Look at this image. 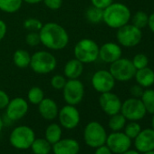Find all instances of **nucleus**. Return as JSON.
Listing matches in <instances>:
<instances>
[{"mask_svg": "<svg viewBox=\"0 0 154 154\" xmlns=\"http://www.w3.org/2000/svg\"><path fill=\"white\" fill-rule=\"evenodd\" d=\"M38 34L41 44L51 50H62L69 43L66 30L56 23L50 22L43 25Z\"/></svg>", "mask_w": 154, "mask_h": 154, "instance_id": "f257e3e1", "label": "nucleus"}, {"mask_svg": "<svg viewBox=\"0 0 154 154\" xmlns=\"http://www.w3.org/2000/svg\"><path fill=\"white\" fill-rule=\"evenodd\" d=\"M131 13L130 8L122 3H112L103 9V21L111 28L118 29L128 24L131 20Z\"/></svg>", "mask_w": 154, "mask_h": 154, "instance_id": "f03ea898", "label": "nucleus"}, {"mask_svg": "<svg viewBox=\"0 0 154 154\" xmlns=\"http://www.w3.org/2000/svg\"><path fill=\"white\" fill-rule=\"evenodd\" d=\"M74 56L83 63H94L99 57V46L94 40L84 38L75 45Z\"/></svg>", "mask_w": 154, "mask_h": 154, "instance_id": "7ed1b4c3", "label": "nucleus"}, {"mask_svg": "<svg viewBox=\"0 0 154 154\" xmlns=\"http://www.w3.org/2000/svg\"><path fill=\"white\" fill-rule=\"evenodd\" d=\"M57 62L54 54L45 51H38L31 56L30 67L38 74H46L53 72Z\"/></svg>", "mask_w": 154, "mask_h": 154, "instance_id": "20e7f679", "label": "nucleus"}, {"mask_svg": "<svg viewBox=\"0 0 154 154\" xmlns=\"http://www.w3.org/2000/svg\"><path fill=\"white\" fill-rule=\"evenodd\" d=\"M136 71L137 70L134 67L131 60L122 57L112 63L109 70L115 81L119 82H127L131 80L134 78Z\"/></svg>", "mask_w": 154, "mask_h": 154, "instance_id": "39448f33", "label": "nucleus"}, {"mask_svg": "<svg viewBox=\"0 0 154 154\" xmlns=\"http://www.w3.org/2000/svg\"><path fill=\"white\" fill-rule=\"evenodd\" d=\"M84 139L89 147L98 148L105 144L107 133L101 123L98 122H91L85 128Z\"/></svg>", "mask_w": 154, "mask_h": 154, "instance_id": "423d86ee", "label": "nucleus"}, {"mask_svg": "<svg viewBox=\"0 0 154 154\" xmlns=\"http://www.w3.org/2000/svg\"><path fill=\"white\" fill-rule=\"evenodd\" d=\"M35 139V131L26 125H21L15 128L9 136L11 145L18 149H26L30 148Z\"/></svg>", "mask_w": 154, "mask_h": 154, "instance_id": "0eeeda50", "label": "nucleus"}, {"mask_svg": "<svg viewBox=\"0 0 154 154\" xmlns=\"http://www.w3.org/2000/svg\"><path fill=\"white\" fill-rule=\"evenodd\" d=\"M116 38L119 45L124 47H134L140 43L142 32L141 29L128 23L117 29Z\"/></svg>", "mask_w": 154, "mask_h": 154, "instance_id": "6e6552de", "label": "nucleus"}, {"mask_svg": "<svg viewBox=\"0 0 154 154\" xmlns=\"http://www.w3.org/2000/svg\"><path fill=\"white\" fill-rule=\"evenodd\" d=\"M63 100L67 104H79L85 96V86L78 79H68L63 88Z\"/></svg>", "mask_w": 154, "mask_h": 154, "instance_id": "1a4fd4ad", "label": "nucleus"}, {"mask_svg": "<svg viewBox=\"0 0 154 154\" xmlns=\"http://www.w3.org/2000/svg\"><path fill=\"white\" fill-rule=\"evenodd\" d=\"M121 113L129 121H139L144 118L147 112L146 109L139 98H129L122 103Z\"/></svg>", "mask_w": 154, "mask_h": 154, "instance_id": "9d476101", "label": "nucleus"}, {"mask_svg": "<svg viewBox=\"0 0 154 154\" xmlns=\"http://www.w3.org/2000/svg\"><path fill=\"white\" fill-rule=\"evenodd\" d=\"M92 85L100 94L112 92L115 86V79L107 70H99L92 77Z\"/></svg>", "mask_w": 154, "mask_h": 154, "instance_id": "9b49d317", "label": "nucleus"}, {"mask_svg": "<svg viewBox=\"0 0 154 154\" xmlns=\"http://www.w3.org/2000/svg\"><path fill=\"white\" fill-rule=\"evenodd\" d=\"M131 139H130L124 132L113 131L107 136L105 143L112 152L115 154H122L131 148Z\"/></svg>", "mask_w": 154, "mask_h": 154, "instance_id": "f8f14e48", "label": "nucleus"}, {"mask_svg": "<svg viewBox=\"0 0 154 154\" xmlns=\"http://www.w3.org/2000/svg\"><path fill=\"white\" fill-rule=\"evenodd\" d=\"M58 116L61 125L67 130L74 129L80 122V112L74 105L67 104L63 106L59 111Z\"/></svg>", "mask_w": 154, "mask_h": 154, "instance_id": "ddd939ff", "label": "nucleus"}, {"mask_svg": "<svg viewBox=\"0 0 154 154\" xmlns=\"http://www.w3.org/2000/svg\"><path fill=\"white\" fill-rule=\"evenodd\" d=\"M99 104L102 110L110 116L119 113L121 112V99L112 92L101 94V96L99 98Z\"/></svg>", "mask_w": 154, "mask_h": 154, "instance_id": "4468645a", "label": "nucleus"}, {"mask_svg": "<svg viewBox=\"0 0 154 154\" xmlns=\"http://www.w3.org/2000/svg\"><path fill=\"white\" fill-rule=\"evenodd\" d=\"M6 109L7 116L9 120L18 121L27 113L28 103L21 97H17L9 101Z\"/></svg>", "mask_w": 154, "mask_h": 154, "instance_id": "2eb2a0df", "label": "nucleus"}, {"mask_svg": "<svg viewBox=\"0 0 154 154\" xmlns=\"http://www.w3.org/2000/svg\"><path fill=\"white\" fill-rule=\"evenodd\" d=\"M122 50L120 45L112 42L103 44L99 47V57L107 63H112L122 57Z\"/></svg>", "mask_w": 154, "mask_h": 154, "instance_id": "dca6fc26", "label": "nucleus"}, {"mask_svg": "<svg viewBox=\"0 0 154 154\" xmlns=\"http://www.w3.org/2000/svg\"><path fill=\"white\" fill-rule=\"evenodd\" d=\"M135 148L139 152L154 149V130L144 129L135 138Z\"/></svg>", "mask_w": 154, "mask_h": 154, "instance_id": "f3484780", "label": "nucleus"}, {"mask_svg": "<svg viewBox=\"0 0 154 154\" xmlns=\"http://www.w3.org/2000/svg\"><path fill=\"white\" fill-rule=\"evenodd\" d=\"M79 150V142L73 139L60 140L53 144L54 154H78Z\"/></svg>", "mask_w": 154, "mask_h": 154, "instance_id": "a211bd4d", "label": "nucleus"}, {"mask_svg": "<svg viewBox=\"0 0 154 154\" xmlns=\"http://www.w3.org/2000/svg\"><path fill=\"white\" fill-rule=\"evenodd\" d=\"M38 111L41 116L48 121H52L58 116V106L56 103L50 98H44L38 104Z\"/></svg>", "mask_w": 154, "mask_h": 154, "instance_id": "6ab92c4d", "label": "nucleus"}, {"mask_svg": "<svg viewBox=\"0 0 154 154\" xmlns=\"http://www.w3.org/2000/svg\"><path fill=\"white\" fill-rule=\"evenodd\" d=\"M134 78L142 88H149L154 85V71L149 67H144L136 71Z\"/></svg>", "mask_w": 154, "mask_h": 154, "instance_id": "aec40b11", "label": "nucleus"}, {"mask_svg": "<svg viewBox=\"0 0 154 154\" xmlns=\"http://www.w3.org/2000/svg\"><path fill=\"white\" fill-rule=\"evenodd\" d=\"M83 71H84L83 63H81L76 58L69 60L65 63L63 68V73L68 79H78L82 75Z\"/></svg>", "mask_w": 154, "mask_h": 154, "instance_id": "412c9836", "label": "nucleus"}, {"mask_svg": "<svg viewBox=\"0 0 154 154\" xmlns=\"http://www.w3.org/2000/svg\"><path fill=\"white\" fill-rule=\"evenodd\" d=\"M13 61L18 68H27L30 65L31 55L26 50L18 49L14 53Z\"/></svg>", "mask_w": 154, "mask_h": 154, "instance_id": "4be33fe9", "label": "nucleus"}, {"mask_svg": "<svg viewBox=\"0 0 154 154\" xmlns=\"http://www.w3.org/2000/svg\"><path fill=\"white\" fill-rule=\"evenodd\" d=\"M62 129L57 123H51L45 130V140L52 145L61 140Z\"/></svg>", "mask_w": 154, "mask_h": 154, "instance_id": "5701e85b", "label": "nucleus"}, {"mask_svg": "<svg viewBox=\"0 0 154 154\" xmlns=\"http://www.w3.org/2000/svg\"><path fill=\"white\" fill-rule=\"evenodd\" d=\"M31 149L34 154H49L52 149L51 144L45 139H35Z\"/></svg>", "mask_w": 154, "mask_h": 154, "instance_id": "b1692460", "label": "nucleus"}, {"mask_svg": "<svg viewBox=\"0 0 154 154\" xmlns=\"http://www.w3.org/2000/svg\"><path fill=\"white\" fill-rule=\"evenodd\" d=\"M140 100L146 109V112L150 114H154V90L146 89L143 91Z\"/></svg>", "mask_w": 154, "mask_h": 154, "instance_id": "393cba45", "label": "nucleus"}, {"mask_svg": "<svg viewBox=\"0 0 154 154\" xmlns=\"http://www.w3.org/2000/svg\"><path fill=\"white\" fill-rule=\"evenodd\" d=\"M23 4V0H0V10L6 13L17 12Z\"/></svg>", "mask_w": 154, "mask_h": 154, "instance_id": "a878e982", "label": "nucleus"}, {"mask_svg": "<svg viewBox=\"0 0 154 154\" xmlns=\"http://www.w3.org/2000/svg\"><path fill=\"white\" fill-rule=\"evenodd\" d=\"M103 10L94 6L89 8L85 13V17L91 24H99L103 21Z\"/></svg>", "mask_w": 154, "mask_h": 154, "instance_id": "bb28decb", "label": "nucleus"}, {"mask_svg": "<svg viewBox=\"0 0 154 154\" xmlns=\"http://www.w3.org/2000/svg\"><path fill=\"white\" fill-rule=\"evenodd\" d=\"M126 124V119L122 113H116L112 115L109 120V127L113 131H120L124 128Z\"/></svg>", "mask_w": 154, "mask_h": 154, "instance_id": "cd10ccee", "label": "nucleus"}, {"mask_svg": "<svg viewBox=\"0 0 154 154\" xmlns=\"http://www.w3.org/2000/svg\"><path fill=\"white\" fill-rule=\"evenodd\" d=\"M27 98H28V101H29L30 103L37 105L45 98V93L40 87L34 86L28 91Z\"/></svg>", "mask_w": 154, "mask_h": 154, "instance_id": "c85d7f7f", "label": "nucleus"}, {"mask_svg": "<svg viewBox=\"0 0 154 154\" xmlns=\"http://www.w3.org/2000/svg\"><path fill=\"white\" fill-rule=\"evenodd\" d=\"M131 18L133 26H135L140 29H142L148 25L149 15L144 11H137Z\"/></svg>", "mask_w": 154, "mask_h": 154, "instance_id": "c756f323", "label": "nucleus"}, {"mask_svg": "<svg viewBox=\"0 0 154 154\" xmlns=\"http://www.w3.org/2000/svg\"><path fill=\"white\" fill-rule=\"evenodd\" d=\"M140 131H141L140 125L138 122H136L135 121H132L124 126V133L130 139H135L137 137V135L140 132Z\"/></svg>", "mask_w": 154, "mask_h": 154, "instance_id": "7c9ffc66", "label": "nucleus"}, {"mask_svg": "<svg viewBox=\"0 0 154 154\" xmlns=\"http://www.w3.org/2000/svg\"><path fill=\"white\" fill-rule=\"evenodd\" d=\"M134 67L136 70L142 69L144 67H147L149 65V58L146 54H137L133 56L131 60Z\"/></svg>", "mask_w": 154, "mask_h": 154, "instance_id": "2f4dec72", "label": "nucleus"}, {"mask_svg": "<svg viewBox=\"0 0 154 154\" xmlns=\"http://www.w3.org/2000/svg\"><path fill=\"white\" fill-rule=\"evenodd\" d=\"M42 26V22L36 18H28L24 23V27L26 30H29L30 32H39Z\"/></svg>", "mask_w": 154, "mask_h": 154, "instance_id": "473e14b6", "label": "nucleus"}, {"mask_svg": "<svg viewBox=\"0 0 154 154\" xmlns=\"http://www.w3.org/2000/svg\"><path fill=\"white\" fill-rule=\"evenodd\" d=\"M66 79L65 77L61 74H55L51 79V85L55 90H63V86L65 85Z\"/></svg>", "mask_w": 154, "mask_h": 154, "instance_id": "72a5a7b5", "label": "nucleus"}, {"mask_svg": "<svg viewBox=\"0 0 154 154\" xmlns=\"http://www.w3.org/2000/svg\"><path fill=\"white\" fill-rule=\"evenodd\" d=\"M26 42L29 46H36L41 43L39 34L37 32H30L26 37Z\"/></svg>", "mask_w": 154, "mask_h": 154, "instance_id": "f704fd0d", "label": "nucleus"}, {"mask_svg": "<svg viewBox=\"0 0 154 154\" xmlns=\"http://www.w3.org/2000/svg\"><path fill=\"white\" fill-rule=\"evenodd\" d=\"M91 2L94 7L103 10L113 2V0H91Z\"/></svg>", "mask_w": 154, "mask_h": 154, "instance_id": "c9c22d12", "label": "nucleus"}, {"mask_svg": "<svg viewBox=\"0 0 154 154\" xmlns=\"http://www.w3.org/2000/svg\"><path fill=\"white\" fill-rule=\"evenodd\" d=\"M45 5L51 10H57L61 8L63 0H43Z\"/></svg>", "mask_w": 154, "mask_h": 154, "instance_id": "e433bc0d", "label": "nucleus"}, {"mask_svg": "<svg viewBox=\"0 0 154 154\" xmlns=\"http://www.w3.org/2000/svg\"><path fill=\"white\" fill-rule=\"evenodd\" d=\"M9 101H10V99H9L8 94L5 91L0 90V110L6 109Z\"/></svg>", "mask_w": 154, "mask_h": 154, "instance_id": "4c0bfd02", "label": "nucleus"}, {"mask_svg": "<svg viewBox=\"0 0 154 154\" xmlns=\"http://www.w3.org/2000/svg\"><path fill=\"white\" fill-rule=\"evenodd\" d=\"M143 88L139 85H133L131 87V94L133 97L135 98H139L142 95V93H143Z\"/></svg>", "mask_w": 154, "mask_h": 154, "instance_id": "58836bf2", "label": "nucleus"}, {"mask_svg": "<svg viewBox=\"0 0 154 154\" xmlns=\"http://www.w3.org/2000/svg\"><path fill=\"white\" fill-rule=\"evenodd\" d=\"M112 152L111 149L107 147V145H102L98 148H96V150L94 154H112Z\"/></svg>", "mask_w": 154, "mask_h": 154, "instance_id": "ea45409f", "label": "nucleus"}, {"mask_svg": "<svg viewBox=\"0 0 154 154\" xmlns=\"http://www.w3.org/2000/svg\"><path fill=\"white\" fill-rule=\"evenodd\" d=\"M7 29H8V27H7L6 23L3 20L0 19V41L5 37V35L7 34Z\"/></svg>", "mask_w": 154, "mask_h": 154, "instance_id": "a19ab883", "label": "nucleus"}, {"mask_svg": "<svg viewBox=\"0 0 154 154\" xmlns=\"http://www.w3.org/2000/svg\"><path fill=\"white\" fill-rule=\"evenodd\" d=\"M149 28V30L154 33V13H151L149 16V19H148V25H147Z\"/></svg>", "mask_w": 154, "mask_h": 154, "instance_id": "79ce46f5", "label": "nucleus"}, {"mask_svg": "<svg viewBox=\"0 0 154 154\" xmlns=\"http://www.w3.org/2000/svg\"><path fill=\"white\" fill-rule=\"evenodd\" d=\"M24 2L27 3V4H31V5H34V4H37V3H40L42 2L43 0H23Z\"/></svg>", "mask_w": 154, "mask_h": 154, "instance_id": "37998d69", "label": "nucleus"}, {"mask_svg": "<svg viewBox=\"0 0 154 154\" xmlns=\"http://www.w3.org/2000/svg\"><path fill=\"white\" fill-rule=\"evenodd\" d=\"M122 154H140L139 153V151H137V150H133V149H128V150H126V151H124L123 153H122Z\"/></svg>", "mask_w": 154, "mask_h": 154, "instance_id": "c03bdc74", "label": "nucleus"}, {"mask_svg": "<svg viewBox=\"0 0 154 154\" xmlns=\"http://www.w3.org/2000/svg\"><path fill=\"white\" fill-rule=\"evenodd\" d=\"M3 125H4L3 120H2L1 116H0V132H1V131H2V129H3Z\"/></svg>", "mask_w": 154, "mask_h": 154, "instance_id": "a18cd8bd", "label": "nucleus"}, {"mask_svg": "<svg viewBox=\"0 0 154 154\" xmlns=\"http://www.w3.org/2000/svg\"><path fill=\"white\" fill-rule=\"evenodd\" d=\"M143 154H154V149L149 150V151H146V152H143Z\"/></svg>", "mask_w": 154, "mask_h": 154, "instance_id": "49530a36", "label": "nucleus"}, {"mask_svg": "<svg viewBox=\"0 0 154 154\" xmlns=\"http://www.w3.org/2000/svg\"><path fill=\"white\" fill-rule=\"evenodd\" d=\"M151 124H152V129L154 130V114H153V117H152V121H151Z\"/></svg>", "mask_w": 154, "mask_h": 154, "instance_id": "de8ad7c7", "label": "nucleus"}]
</instances>
